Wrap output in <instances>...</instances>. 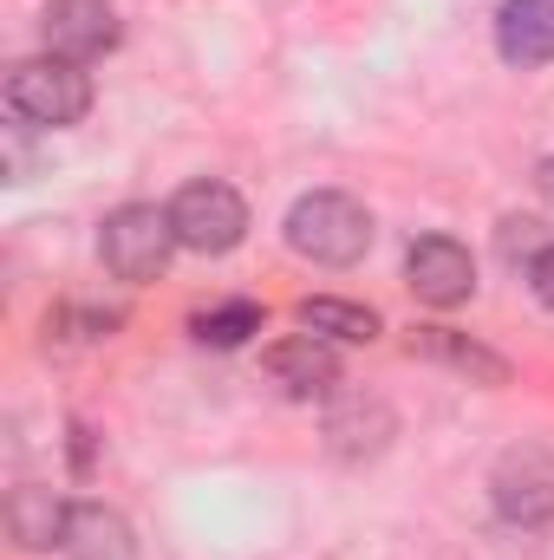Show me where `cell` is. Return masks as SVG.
Returning a JSON list of instances; mask_svg holds the SVG:
<instances>
[{
	"label": "cell",
	"mask_w": 554,
	"mask_h": 560,
	"mask_svg": "<svg viewBox=\"0 0 554 560\" xmlns=\"http://www.w3.org/2000/svg\"><path fill=\"white\" fill-rule=\"evenodd\" d=\"M287 242H293V255H307L320 268H353L372 248V215H366V202H353L339 189H313L287 209Z\"/></svg>",
	"instance_id": "obj_1"
},
{
	"label": "cell",
	"mask_w": 554,
	"mask_h": 560,
	"mask_svg": "<svg viewBox=\"0 0 554 560\" xmlns=\"http://www.w3.org/2000/svg\"><path fill=\"white\" fill-rule=\"evenodd\" d=\"M85 105H92V79H85L72 59H53V52H46V59L13 66V79H7V112H13L20 125L59 131V125H79Z\"/></svg>",
	"instance_id": "obj_2"
},
{
	"label": "cell",
	"mask_w": 554,
	"mask_h": 560,
	"mask_svg": "<svg viewBox=\"0 0 554 560\" xmlns=\"http://www.w3.org/2000/svg\"><path fill=\"white\" fill-rule=\"evenodd\" d=\"M176 248H183V242H176L170 209H150V202L112 209L105 229H99V255H105V268H112L118 280H157L163 268H170Z\"/></svg>",
	"instance_id": "obj_3"
},
{
	"label": "cell",
	"mask_w": 554,
	"mask_h": 560,
	"mask_svg": "<svg viewBox=\"0 0 554 560\" xmlns=\"http://www.w3.org/2000/svg\"><path fill=\"white\" fill-rule=\"evenodd\" d=\"M170 222H176V242L196 248V255H229L249 235V209H242V196L229 183H189V189H176Z\"/></svg>",
	"instance_id": "obj_4"
},
{
	"label": "cell",
	"mask_w": 554,
	"mask_h": 560,
	"mask_svg": "<svg viewBox=\"0 0 554 560\" xmlns=\"http://www.w3.org/2000/svg\"><path fill=\"white\" fill-rule=\"evenodd\" d=\"M112 46H118V13H112V0H53V7H46V52H53V59L85 66V59H99V52H112Z\"/></svg>",
	"instance_id": "obj_5"
},
{
	"label": "cell",
	"mask_w": 554,
	"mask_h": 560,
	"mask_svg": "<svg viewBox=\"0 0 554 560\" xmlns=\"http://www.w3.org/2000/svg\"><path fill=\"white\" fill-rule=\"evenodd\" d=\"M496 509L516 528H542L554 522V463L542 450H509L496 463Z\"/></svg>",
	"instance_id": "obj_6"
},
{
	"label": "cell",
	"mask_w": 554,
	"mask_h": 560,
	"mask_svg": "<svg viewBox=\"0 0 554 560\" xmlns=\"http://www.w3.org/2000/svg\"><path fill=\"white\" fill-rule=\"evenodd\" d=\"M405 275H412V293L424 306H457V300H470V287H476V261H470L463 242L424 235V242H412V255H405Z\"/></svg>",
	"instance_id": "obj_7"
},
{
	"label": "cell",
	"mask_w": 554,
	"mask_h": 560,
	"mask_svg": "<svg viewBox=\"0 0 554 560\" xmlns=\"http://www.w3.org/2000/svg\"><path fill=\"white\" fill-rule=\"evenodd\" d=\"M268 378H275L287 398H326L339 385V359L320 332H300V339H280L268 352Z\"/></svg>",
	"instance_id": "obj_8"
},
{
	"label": "cell",
	"mask_w": 554,
	"mask_h": 560,
	"mask_svg": "<svg viewBox=\"0 0 554 560\" xmlns=\"http://www.w3.org/2000/svg\"><path fill=\"white\" fill-rule=\"evenodd\" d=\"M496 46L509 66H549L554 59V0H503L496 7Z\"/></svg>",
	"instance_id": "obj_9"
},
{
	"label": "cell",
	"mask_w": 554,
	"mask_h": 560,
	"mask_svg": "<svg viewBox=\"0 0 554 560\" xmlns=\"http://www.w3.org/2000/svg\"><path fill=\"white\" fill-rule=\"evenodd\" d=\"M72 560H138V541H131V522L105 502H79L66 515V541H59Z\"/></svg>",
	"instance_id": "obj_10"
},
{
	"label": "cell",
	"mask_w": 554,
	"mask_h": 560,
	"mask_svg": "<svg viewBox=\"0 0 554 560\" xmlns=\"http://www.w3.org/2000/svg\"><path fill=\"white\" fill-rule=\"evenodd\" d=\"M300 326L320 332V339H372L379 332V313L372 306H353V300H300Z\"/></svg>",
	"instance_id": "obj_11"
},
{
	"label": "cell",
	"mask_w": 554,
	"mask_h": 560,
	"mask_svg": "<svg viewBox=\"0 0 554 560\" xmlns=\"http://www.w3.org/2000/svg\"><path fill=\"white\" fill-rule=\"evenodd\" d=\"M66 515H72V509H59L46 489H20V495H13V535H20V548H53V541H66Z\"/></svg>",
	"instance_id": "obj_12"
},
{
	"label": "cell",
	"mask_w": 554,
	"mask_h": 560,
	"mask_svg": "<svg viewBox=\"0 0 554 560\" xmlns=\"http://www.w3.org/2000/svg\"><path fill=\"white\" fill-rule=\"evenodd\" d=\"M249 332H262V306L255 300H229L216 313H196V339H209V346H242Z\"/></svg>",
	"instance_id": "obj_13"
},
{
	"label": "cell",
	"mask_w": 554,
	"mask_h": 560,
	"mask_svg": "<svg viewBox=\"0 0 554 560\" xmlns=\"http://www.w3.org/2000/svg\"><path fill=\"white\" fill-rule=\"evenodd\" d=\"M437 352H443L450 365H463V372H483L489 385H503V378H509V365H503V359H489V352H476V346H463V339H450V332H437Z\"/></svg>",
	"instance_id": "obj_14"
},
{
	"label": "cell",
	"mask_w": 554,
	"mask_h": 560,
	"mask_svg": "<svg viewBox=\"0 0 554 560\" xmlns=\"http://www.w3.org/2000/svg\"><path fill=\"white\" fill-rule=\"evenodd\" d=\"M529 287H535V300L554 313V248H542V255L529 261Z\"/></svg>",
	"instance_id": "obj_15"
}]
</instances>
